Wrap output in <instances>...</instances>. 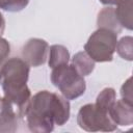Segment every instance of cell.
I'll use <instances>...</instances> for the list:
<instances>
[{
    "label": "cell",
    "mask_w": 133,
    "mask_h": 133,
    "mask_svg": "<svg viewBox=\"0 0 133 133\" xmlns=\"http://www.w3.org/2000/svg\"><path fill=\"white\" fill-rule=\"evenodd\" d=\"M131 78H128L124 84L121 87V96L123 100H126L130 103H132L133 101V97H132V84H131Z\"/></svg>",
    "instance_id": "obj_16"
},
{
    "label": "cell",
    "mask_w": 133,
    "mask_h": 133,
    "mask_svg": "<svg viewBox=\"0 0 133 133\" xmlns=\"http://www.w3.org/2000/svg\"><path fill=\"white\" fill-rule=\"evenodd\" d=\"M72 65L81 76H88L95 69V61L88 56L85 51L78 52L72 59Z\"/></svg>",
    "instance_id": "obj_11"
},
{
    "label": "cell",
    "mask_w": 133,
    "mask_h": 133,
    "mask_svg": "<svg viewBox=\"0 0 133 133\" xmlns=\"http://www.w3.org/2000/svg\"><path fill=\"white\" fill-rule=\"evenodd\" d=\"M77 123L81 129L88 132H111L117 128L108 111L91 103L85 104L80 108L77 114Z\"/></svg>",
    "instance_id": "obj_5"
},
{
    "label": "cell",
    "mask_w": 133,
    "mask_h": 133,
    "mask_svg": "<svg viewBox=\"0 0 133 133\" xmlns=\"http://www.w3.org/2000/svg\"><path fill=\"white\" fill-rule=\"evenodd\" d=\"M49 45L42 38H30L22 48V57L30 66L43 65L48 56Z\"/></svg>",
    "instance_id": "obj_6"
},
{
    "label": "cell",
    "mask_w": 133,
    "mask_h": 133,
    "mask_svg": "<svg viewBox=\"0 0 133 133\" xmlns=\"http://www.w3.org/2000/svg\"><path fill=\"white\" fill-rule=\"evenodd\" d=\"M22 115L14 104L2 97L0 104V132H16Z\"/></svg>",
    "instance_id": "obj_7"
},
{
    "label": "cell",
    "mask_w": 133,
    "mask_h": 133,
    "mask_svg": "<svg viewBox=\"0 0 133 133\" xmlns=\"http://www.w3.org/2000/svg\"><path fill=\"white\" fill-rule=\"evenodd\" d=\"M10 54V45L9 43L0 35V68L3 62L7 59Z\"/></svg>",
    "instance_id": "obj_17"
},
{
    "label": "cell",
    "mask_w": 133,
    "mask_h": 133,
    "mask_svg": "<svg viewBox=\"0 0 133 133\" xmlns=\"http://www.w3.org/2000/svg\"><path fill=\"white\" fill-rule=\"evenodd\" d=\"M115 51L123 59L131 61L133 58V38H132V36H124L119 41H117Z\"/></svg>",
    "instance_id": "obj_14"
},
{
    "label": "cell",
    "mask_w": 133,
    "mask_h": 133,
    "mask_svg": "<svg viewBox=\"0 0 133 133\" xmlns=\"http://www.w3.org/2000/svg\"><path fill=\"white\" fill-rule=\"evenodd\" d=\"M69 60H70V52L64 46L52 45L50 47L48 63L51 69H53L57 65H60V64L69 63Z\"/></svg>",
    "instance_id": "obj_12"
},
{
    "label": "cell",
    "mask_w": 133,
    "mask_h": 133,
    "mask_svg": "<svg viewBox=\"0 0 133 133\" xmlns=\"http://www.w3.org/2000/svg\"><path fill=\"white\" fill-rule=\"evenodd\" d=\"M1 101H2V97L0 96V104H1Z\"/></svg>",
    "instance_id": "obj_20"
},
{
    "label": "cell",
    "mask_w": 133,
    "mask_h": 133,
    "mask_svg": "<svg viewBox=\"0 0 133 133\" xmlns=\"http://www.w3.org/2000/svg\"><path fill=\"white\" fill-rule=\"evenodd\" d=\"M97 24L99 28H107L109 30H112L115 33H119L123 29V27L121 26V24L116 19L114 7H111V6L104 7L99 12Z\"/></svg>",
    "instance_id": "obj_9"
},
{
    "label": "cell",
    "mask_w": 133,
    "mask_h": 133,
    "mask_svg": "<svg viewBox=\"0 0 133 133\" xmlns=\"http://www.w3.org/2000/svg\"><path fill=\"white\" fill-rule=\"evenodd\" d=\"M29 3V0H0V8L6 11L16 12L24 9Z\"/></svg>",
    "instance_id": "obj_15"
},
{
    "label": "cell",
    "mask_w": 133,
    "mask_h": 133,
    "mask_svg": "<svg viewBox=\"0 0 133 133\" xmlns=\"http://www.w3.org/2000/svg\"><path fill=\"white\" fill-rule=\"evenodd\" d=\"M116 101V92L112 87H106L104 88L97 97L96 105L106 111L109 112L110 108Z\"/></svg>",
    "instance_id": "obj_13"
},
{
    "label": "cell",
    "mask_w": 133,
    "mask_h": 133,
    "mask_svg": "<svg viewBox=\"0 0 133 133\" xmlns=\"http://www.w3.org/2000/svg\"><path fill=\"white\" fill-rule=\"evenodd\" d=\"M30 65L19 57L6 59L0 68V84L4 97L14 104L22 116L31 98L27 86Z\"/></svg>",
    "instance_id": "obj_2"
},
{
    "label": "cell",
    "mask_w": 133,
    "mask_h": 133,
    "mask_svg": "<svg viewBox=\"0 0 133 133\" xmlns=\"http://www.w3.org/2000/svg\"><path fill=\"white\" fill-rule=\"evenodd\" d=\"M104 5H116L121 0H99Z\"/></svg>",
    "instance_id": "obj_18"
},
{
    "label": "cell",
    "mask_w": 133,
    "mask_h": 133,
    "mask_svg": "<svg viewBox=\"0 0 133 133\" xmlns=\"http://www.w3.org/2000/svg\"><path fill=\"white\" fill-rule=\"evenodd\" d=\"M109 115L117 126H131L133 124V105L126 100H117L110 108Z\"/></svg>",
    "instance_id": "obj_8"
},
{
    "label": "cell",
    "mask_w": 133,
    "mask_h": 133,
    "mask_svg": "<svg viewBox=\"0 0 133 133\" xmlns=\"http://www.w3.org/2000/svg\"><path fill=\"white\" fill-rule=\"evenodd\" d=\"M51 82L57 87L66 100H75L81 97L86 89V83L72 64H60L52 69Z\"/></svg>",
    "instance_id": "obj_3"
},
{
    "label": "cell",
    "mask_w": 133,
    "mask_h": 133,
    "mask_svg": "<svg viewBox=\"0 0 133 133\" xmlns=\"http://www.w3.org/2000/svg\"><path fill=\"white\" fill-rule=\"evenodd\" d=\"M4 29H5V20L3 18V15L0 12V35L3 33Z\"/></svg>",
    "instance_id": "obj_19"
},
{
    "label": "cell",
    "mask_w": 133,
    "mask_h": 133,
    "mask_svg": "<svg viewBox=\"0 0 133 133\" xmlns=\"http://www.w3.org/2000/svg\"><path fill=\"white\" fill-rule=\"evenodd\" d=\"M24 116L31 132L49 133L54 126H63L70 118V102L48 90H41L30 98Z\"/></svg>",
    "instance_id": "obj_1"
},
{
    "label": "cell",
    "mask_w": 133,
    "mask_h": 133,
    "mask_svg": "<svg viewBox=\"0 0 133 133\" xmlns=\"http://www.w3.org/2000/svg\"><path fill=\"white\" fill-rule=\"evenodd\" d=\"M117 44V33L107 28H98L84 45V51L95 62H108L113 59Z\"/></svg>",
    "instance_id": "obj_4"
},
{
    "label": "cell",
    "mask_w": 133,
    "mask_h": 133,
    "mask_svg": "<svg viewBox=\"0 0 133 133\" xmlns=\"http://www.w3.org/2000/svg\"><path fill=\"white\" fill-rule=\"evenodd\" d=\"M132 0H121L116 4V8H114V12L116 19L122 27L132 30L133 28V15H132Z\"/></svg>",
    "instance_id": "obj_10"
}]
</instances>
